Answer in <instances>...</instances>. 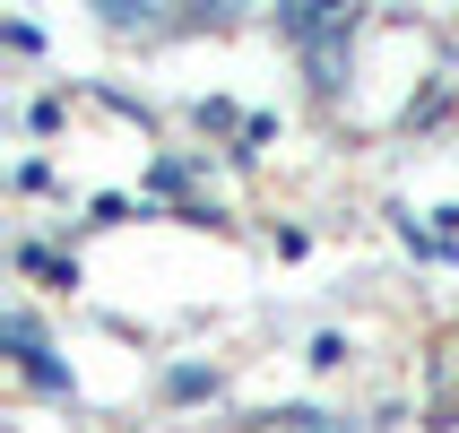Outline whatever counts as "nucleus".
<instances>
[{"label": "nucleus", "instance_id": "obj_1", "mask_svg": "<svg viewBox=\"0 0 459 433\" xmlns=\"http://www.w3.org/2000/svg\"><path fill=\"white\" fill-rule=\"evenodd\" d=\"M278 26L312 52V61H321V70H338V44L356 35V18H347V9H330V0H304V9H286Z\"/></svg>", "mask_w": 459, "mask_h": 433}, {"label": "nucleus", "instance_id": "obj_2", "mask_svg": "<svg viewBox=\"0 0 459 433\" xmlns=\"http://www.w3.org/2000/svg\"><path fill=\"white\" fill-rule=\"evenodd\" d=\"M286 433H338V416H286Z\"/></svg>", "mask_w": 459, "mask_h": 433}]
</instances>
